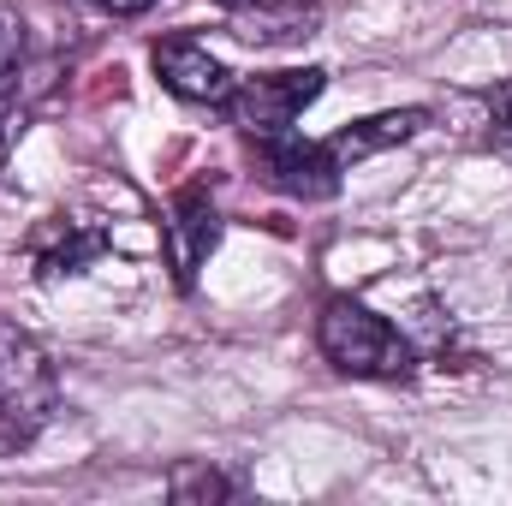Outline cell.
Returning <instances> with one entry per match:
<instances>
[{
    "label": "cell",
    "instance_id": "obj_5",
    "mask_svg": "<svg viewBox=\"0 0 512 506\" xmlns=\"http://www.w3.org/2000/svg\"><path fill=\"white\" fill-rule=\"evenodd\" d=\"M155 78L179 96V102H203V108H227V96H233V72L203 48V42H191V36H167V42H155Z\"/></svg>",
    "mask_w": 512,
    "mask_h": 506
},
{
    "label": "cell",
    "instance_id": "obj_7",
    "mask_svg": "<svg viewBox=\"0 0 512 506\" xmlns=\"http://www.w3.org/2000/svg\"><path fill=\"white\" fill-rule=\"evenodd\" d=\"M215 245H221V215H215L209 191H179L173 221H167V256H173V268H179L185 286L197 280V268L209 262Z\"/></svg>",
    "mask_w": 512,
    "mask_h": 506
},
{
    "label": "cell",
    "instance_id": "obj_2",
    "mask_svg": "<svg viewBox=\"0 0 512 506\" xmlns=\"http://www.w3.org/2000/svg\"><path fill=\"white\" fill-rule=\"evenodd\" d=\"M54 405H60L54 358L42 352L36 334H24L18 322H0V453L36 441Z\"/></svg>",
    "mask_w": 512,
    "mask_h": 506
},
{
    "label": "cell",
    "instance_id": "obj_11",
    "mask_svg": "<svg viewBox=\"0 0 512 506\" xmlns=\"http://www.w3.org/2000/svg\"><path fill=\"white\" fill-rule=\"evenodd\" d=\"M489 102H495V137L512 149V84L501 90V96H489Z\"/></svg>",
    "mask_w": 512,
    "mask_h": 506
},
{
    "label": "cell",
    "instance_id": "obj_1",
    "mask_svg": "<svg viewBox=\"0 0 512 506\" xmlns=\"http://www.w3.org/2000/svg\"><path fill=\"white\" fill-rule=\"evenodd\" d=\"M316 346L340 376H364V381H405L417 370L411 340L387 322L382 310L358 304V298H328L316 316Z\"/></svg>",
    "mask_w": 512,
    "mask_h": 506
},
{
    "label": "cell",
    "instance_id": "obj_10",
    "mask_svg": "<svg viewBox=\"0 0 512 506\" xmlns=\"http://www.w3.org/2000/svg\"><path fill=\"white\" fill-rule=\"evenodd\" d=\"M18 131H24V108H18L12 96H0V173H6V155H12Z\"/></svg>",
    "mask_w": 512,
    "mask_h": 506
},
{
    "label": "cell",
    "instance_id": "obj_9",
    "mask_svg": "<svg viewBox=\"0 0 512 506\" xmlns=\"http://www.w3.org/2000/svg\"><path fill=\"white\" fill-rule=\"evenodd\" d=\"M167 495H173V501H227L233 483H227L221 471H209V465H179V471L167 477Z\"/></svg>",
    "mask_w": 512,
    "mask_h": 506
},
{
    "label": "cell",
    "instance_id": "obj_6",
    "mask_svg": "<svg viewBox=\"0 0 512 506\" xmlns=\"http://www.w3.org/2000/svg\"><path fill=\"white\" fill-rule=\"evenodd\" d=\"M102 251H108V233H102L96 221H78V215H48V221L30 233V268H36L42 280L78 274V268H90Z\"/></svg>",
    "mask_w": 512,
    "mask_h": 506
},
{
    "label": "cell",
    "instance_id": "obj_8",
    "mask_svg": "<svg viewBox=\"0 0 512 506\" xmlns=\"http://www.w3.org/2000/svg\"><path fill=\"white\" fill-rule=\"evenodd\" d=\"M423 120H429L423 108H387V114H370V120H358V126L334 131L328 149H334L340 167H358V161H370V155H382V149L411 143V137L423 131Z\"/></svg>",
    "mask_w": 512,
    "mask_h": 506
},
{
    "label": "cell",
    "instance_id": "obj_4",
    "mask_svg": "<svg viewBox=\"0 0 512 506\" xmlns=\"http://www.w3.org/2000/svg\"><path fill=\"white\" fill-rule=\"evenodd\" d=\"M256 155H262V173L274 191L286 197H334L340 191V161L328 143H310L298 131H280V137H256Z\"/></svg>",
    "mask_w": 512,
    "mask_h": 506
},
{
    "label": "cell",
    "instance_id": "obj_12",
    "mask_svg": "<svg viewBox=\"0 0 512 506\" xmlns=\"http://www.w3.org/2000/svg\"><path fill=\"white\" fill-rule=\"evenodd\" d=\"M90 6H102V12H114V18H137V12H149L155 0H90Z\"/></svg>",
    "mask_w": 512,
    "mask_h": 506
},
{
    "label": "cell",
    "instance_id": "obj_13",
    "mask_svg": "<svg viewBox=\"0 0 512 506\" xmlns=\"http://www.w3.org/2000/svg\"><path fill=\"white\" fill-rule=\"evenodd\" d=\"M221 6H233V12H245V6H286V0H221Z\"/></svg>",
    "mask_w": 512,
    "mask_h": 506
},
{
    "label": "cell",
    "instance_id": "obj_3",
    "mask_svg": "<svg viewBox=\"0 0 512 506\" xmlns=\"http://www.w3.org/2000/svg\"><path fill=\"white\" fill-rule=\"evenodd\" d=\"M322 90H328V72H322V66H304V72H262V78L233 84L227 108H233V120L251 131V143H256V137L292 131L298 114H304Z\"/></svg>",
    "mask_w": 512,
    "mask_h": 506
}]
</instances>
